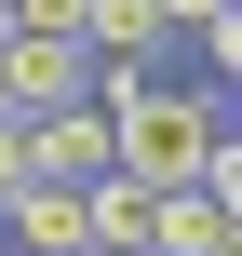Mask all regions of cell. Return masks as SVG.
Instances as JSON below:
<instances>
[{"label": "cell", "instance_id": "1", "mask_svg": "<svg viewBox=\"0 0 242 256\" xmlns=\"http://www.w3.org/2000/svg\"><path fill=\"white\" fill-rule=\"evenodd\" d=\"M54 108H94V54L81 40H13L0 54V122H54Z\"/></svg>", "mask_w": 242, "mask_h": 256}, {"label": "cell", "instance_id": "2", "mask_svg": "<svg viewBox=\"0 0 242 256\" xmlns=\"http://www.w3.org/2000/svg\"><path fill=\"white\" fill-rule=\"evenodd\" d=\"M148 14H162V40H202V27H229L242 0H148Z\"/></svg>", "mask_w": 242, "mask_h": 256}, {"label": "cell", "instance_id": "3", "mask_svg": "<svg viewBox=\"0 0 242 256\" xmlns=\"http://www.w3.org/2000/svg\"><path fill=\"white\" fill-rule=\"evenodd\" d=\"M13 189H27V135L0 122V202H13Z\"/></svg>", "mask_w": 242, "mask_h": 256}]
</instances>
